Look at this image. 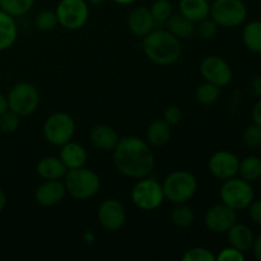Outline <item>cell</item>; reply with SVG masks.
<instances>
[{
	"mask_svg": "<svg viewBox=\"0 0 261 261\" xmlns=\"http://www.w3.org/2000/svg\"><path fill=\"white\" fill-rule=\"evenodd\" d=\"M112 152L115 167L126 177H147L154 170V154L149 144L139 137L127 135L120 138Z\"/></svg>",
	"mask_w": 261,
	"mask_h": 261,
	"instance_id": "1",
	"label": "cell"
},
{
	"mask_svg": "<svg viewBox=\"0 0 261 261\" xmlns=\"http://www.w3.org/2000/svg\"><path fill=\"white\" fill-rule=\"evenodd\" d=\"M143 51L148 60L157 65H171L182 53L181 40L168 30H153L143 37Z\"/></svg>",
	"mask_w": 261,
	"mask_h": 261,
	"instance_id": "2",
	"label": "cell"
},
{
	"mask_svg": "<svg viewBox=\"0 0 261 261\" xmlns=\"http://www.w3.org/2000/svg\"><path fill=\"white\" fill-rule=\"evenodd\" d=\"M66 193L78 200H87L96 195L101 188V180L94 171L81 167L66 171L64 176Z\"/></svg>",
	"mask_w": 261,
	"mask_h": 261,
	"instance_id": "3",
	"label": "cell"
},
{
	"mask_svg": "<svg viewBox=\"0 0 261 261\" xmlns=\"http://www.w3.org/2000/svg\"><path fill=\"white\" fill-rule=\"evenodd\" d=\"M162 189L165 199L170 200L171 203H188L198 190V181L189 171H173L163 180Z\"/></svg>",
	"mask_w": 261,
	"mask_h": 261,
	"instance_id": "4",
	"label": "cell"
},
{
	"mask_svg": "<svg viewBox=\"0 0 261 261\" xmlns=\"http://www.w3.org/2000/svg\"><path fill=\"white\" fill-rule=\"evenodd\" d=\"M130 196L134 205L144 212L155 211L165 200L162 185L154 178H148V176L139 178L133 188Z\"/></svg>",
	"mask_w": 261,
	"mask_h": 261,
	"instance_id": "5",
	"label": "cell"
},
{
	"mask_svg": "<svg viewBox=\"0 0 261 261\" xmlns=\"http://www.w3.org/2000/svg\"><path fill=\"white\" fill-rule=\"evenodd\" d=\"M7 98L9 110L20 117L28 116L32 115L40 105V92L33 84L20 82L10 88Z\"/></svg>",
	"mask_w": 261,
	"mask_h": 261,
	"instance_id": "6",
	"label": "cell"
},
{
	"mask_svg": "<svg viewBox=\"0 0 261 261\" xmlns=\"http://www.w3.org/2000/svg\"><path fill=\"white\" fill-rule=\"evenodd\" d=\"M42 132L46 142L55 147H61L73 139L75 122L66 112H54L46 119Z\"/></svg>",
	"mask_w": 261,
	"mask_h": 261,
	"instance_id": "7",
	"label": "cell"
},
{
	"mask_svg": "<svg viewBox=\"0 0 261 261\" xmlns=\"http://www.w3.org/2000/svg\"><path fill=\"white\" fill-rule=\"evenodd\" d=\"M219 196L223 204L231 206L234 211H241L247 208L254 200V189L249 181L232 177L224 180Z\"/></svg>",
	"mask_w": 261,
	"mask_h": 261,
	"instance_id": "8",
	"label": "cell"
},
{
	"mask_svg": "<svg viewBox=\"0 0 261 261\" xmlns=\"http://www.w3.org/2000/svg\"><path fill=\"white\" fill-rule=\"evenodd\" d=\"M55 13L61 27L76 31L88 22L89 7L86 0H60Z\"/></svg>",
	"mask_w": 261,
	"mask_h": 261,
	"instance_id": "9",
	"label": "cell"
},
{
	"mask_svg": "<svg viewBox=\"0 0 261 261\" xmlns=\"http://www.w3.org/2000/svg\"><path fill=\"white\" fill-rule=\"evenodd\" d=\"M247 9L242 0H214L211 17L222 27H237L246 19Z\"/></svg>",
	"mask_w": 261,
	"mask_h": 261,
	"instance_id": "10",
	"label": "cell"
},
{
	"mask_svg": "<svg viewBox=\"0 0 261 261\" xmlns=\"http://www.w3.org/2000/svg\"><path fill=\"white\" fill-rule=\"evenodd\" d=\"M98 223L109 232L119 231L126 222V212L124 205L116 199H106L98 206Z\"/></svg>",
	"mask_w": 261,
	"mask_h": 261,
	"instance_id": "11",
	"label": "cell"
},
{
	"mask_svg": "<svg viewBox=\"0 0 261 261\" xmlns=\"http://www.w3.org/2000/svg\"><path fill=\"white\" fill-rule=\"evenodd\" d=\"M204 223L213 233H226L234 223H237L236 211L223 203L217 204L206 211Z\"/></svg>",
	"mask_w": 261,
	"mask_h": 261,
	"instance_id": "12",
	"label": "cell"
},
{
	"mask_svg": "<svg viewBox=\"0 0 261 261\" xmlns=\"http://www.w3.org/2000/svg\"><path fill=\"white\" fill-rule=\"evenodd\" d=\"M200 73L205 82L224 87L232 81V69L219 56H206L200 64Z\"/></svg>",
	"mask_w": 261,
	"mask_h": 261,
	"instance_id": "13",
	"label": "cell"
},
{
	"mask_svg": "<svg viewBox=\"0 0 261 261\" xmlns=\"http://www.w3.org/2000/svg\"><path fill=\"white\" fill-rule=\"evenodd\" d=\"M240 161L236 154L228 150L216 152L208 161V168L214 177L228 180L239 173Z\"/></svg>",
	"mask_w": 261,
	"mask_h": 261,
	"instance_id": "14",
	"label": "cell"
},
{
	"mask_svg": "<svg viewBox=\"0 0 261 261\" xmlns=\"http://www.w3.org/2000/svg\"><path fill=\"white\" fill-rule=\"evenodd\" d=\"M66 195L64 182L59 180H46L35 191L36 203L41 206H54L60 203Z\"/></svg>",
	"mask_w": 261,
	"mask_h": 261,
	"instance_id": "15",
	"label": "cell"
},
{
	"mask_svg": "<svg viewBox=\"0 0 261 261\" xmlns=\"http://www.w3.org/2000/svg\"><path fill=\"white\" fill-rule=\"evenodd\" d=\"M154 24L155 20L153 19L149 8L147 7L134 8L127 17V27L137 37H144L150 31L154 30Z\"/></svg>",
	"mask_w": 261,
	"mask_h": 261,
	"instance_id": "16",
	"label": "cell"
},
{
	"mask_svg": "<svg viewBox=\"0 0 261 261\" xmlns=\"http://www.w3.org/2000/svg\"><path fill=\"white\" fill-rule=\"evenodd\" d=\"M89 139L97 149L110 152V150L115 149V147L119 143L120 137L114 127L99 124L92 127L91 132H89Z\"/></svg>",
	"mask_w": 261,
	"mask_h": 261,
	"instance_id": "17",
	"label": "cell"
},
{
	"mask_svg": "<svg viewBox=\"0 0 261 261\" xmlns=\"http://www.w3.org/2000/svg\"><path fill=\"white\" fill-rule=\"evenodd\" d=\"M59 158L63 161L68 170H74V168L84 167L88 154H87V150L84 149L83 145L70 140V142L61 145Z\"/></svg>",
	"mask_w": 261,
	"mask_h": 261,
	"instance_id": "18",
	"label": "cell"
},
{
	"mask_svg": "<svg viewBox=\"0 0 261 261\" xmlns=\"http://www.w3.org/2000/svg\"><path fill=\"white\" fill-rule=\"evenodd\" d=\"M36 171L43 180H60L65 176L68 168L59 157L47 155L38 161Z\"/></svg>",
	"mask_w": 261,
	"mask_h": 261,
	"instance_id": "19",
	"label": "cell"
},
{
	"mask_svg": "<svg viewBox=\"0 0 261 261\" xmlns=\"http://www.w3.org/2000/svg\"><path fill=\"white\" fill-rule=\"evenodd\" d=\"M226 233L228 237L229 246L234 247L242 252L252 249V244H254L255 240L254 234H252L251 229L245 224L234 223Z\"/></svg>",
	"mask_w": 261,
	"mask_h": 261,
	"instance_id": "20",
	"label": "cell"
},
{
	"mask_svg": "<svg viewBox=\"0 0 261 261\" xmlns=\"http://www.w3.org/2000/svg\"><path fill=\"white\" fill-rule=\"evenodd\" d=\"M178 10L194 23H198L211 15V4L209 0H180Z\"/></svg>",
	"mask_w": 261,
	"mask_h": 261,
	"instance_id": "21",
	"label": "cell"
},
{
	"mask_svg": "<svg viewBox=\"0 0 261 261\" xmlns=\"http://www.w3.org/2000/svg\"><path fill=\"white\" fill-rule=\"evenodd\" d=\"M18 36L14 17L0 9V51L12 47Z\"/></svg>",
	"mask_w": 261,
	"mask_h": 261,
	"instance_id": "22",
	"label": "cell"
},
{
	"mask_svg": "<svg viewBox=\"0 0 261 261\" xmlns=\"http://www.w3.org/2000/svg\"><path fill=\"white\" fill-rule=\"evenodd\" d=\"M166 24H167V30L173 36H176L178 40H185V38L191 37L195 33V23L181 13L171 15Z\"/></svg>",
	"mask_w": 261,
	"mask_h": 261,
	"instance_id": "23",
	"label": "cell"
},
{
	"mask_svg": "<svg viewBox=\"0 0 261 261\" xmlns=\"http://www.w3.org/2000/svg\"><path fill=\"white\" fill-rule=\"evenodd\" d=\"M171 139V125L165 120H155L148 126L147 140L152 145L160 147L166 144Z\"/></svg>",
	"mask_w": 261,
	"mask_h": 261,
	"instance_id": "24",
	"label": "cell"
},
{
	"mask_svg": "<svg viewBox=\"0 0 261 261\" xmlns=\"http://www.w3.org/2000/svg\"><path fill=\"white\" fill-rule=\"evenodd\" d=\"M245 46L252 53H261V22L254 20L245 25L242 31Z\"/></svg>",
	"mask_w": 261,
	"mask_h": 261,
	"instance_id": "25",
	"label": "cell"
},
{
	"mask_svg": "<svg viewBox=\"0 0 261 261\" xmlns=\"http://www.w3.org/2000/svg\"><path fill=\"white\" fill-rule=\"evenodd\" d=\"M239 173L241 178L252 182L261 177V160L256 155L244 158L239 165Z\"/></svg>",
	"mask_w": 261,
	"mask_h": 261,
	"instance_id": "26",
	"label": "cell"
},
{
	"mask_svg": "<svg viewBox=\"0 0 261 261\" xmlns=\"http://www.w3.org/2000/svg\"><path fill=\"white\" fill-rule=\"evenodd\" d=\"M219 96H221V87L216 86L213 83H209V82L200 84L195 92L196 101L200 105H204V106L216 103L218 101Z\"/></svg>",
	"mask_w": 261,
	"mask_h": 261,
	"instance_id": "27",
	"label": "cell"
},
{
	"mask_svg": "<svg viewBox=\"0 0 261 261\" xmlns=\"http://www.w3.org/2000/svg\"><path fill=\"white\" fill-rule=\"evenodd\" d=\"M171 221L178 228H188L194 222V212L185 203L176 204L171 212Z\"/></svg>",
	"mask_w": 261,
	"mask_h": 261,
	"instance_id": "28",
	"label": "cell"
},
{
	"mask_svg": "<svg viewBox=\"0 0 261 261\" xmlns=\"http://www.w3.org/2000/svg\"><path fill=\"white\" fill-rule=\"evenodd\" d=\"M35 0H0V9L12 17H20L32 9Z\"/></svg>",
	"mask_w": 261,
	"mask_h": 261,
	"instance_id": "29",
	"label": "cell"
},
{
	"mask_svg": "<svg viewBox=\"0 0 261 261\" xmlns=\"http://www.w3.org/2000/svg\"><path fill=\"white\" fill-rule=\"evenodd\" d=\"M149 10L155 23H166L173 14V7L170 0H154Z\"/></svg>",
	"mask_w": 261,
	"mask_h": 261,
	"instance_id": "30",
	"label": "cell"
},
{
	"mask_svg": "<svg viewBox=\"0 0 261 261\" xmlns=\"http://www.w3.org/2000/svg\"><path fill=\"white\" fill-rule=\"evenodd\" d=\"M58 24V17H56V13L53 12V10H41L35 17V25L40 31H43V32L53 31Z\"/></svg>",
	"mask_w": 261,
	"mask_h": 261,
	"instance_id": "31",
	"label": "cell"
},
{
	"mask_svg": "<svg viewBox=\"0 0 261 261\" xmlns=\"http://www.w3.org/2000/svg\"><path fill=\"white\" fill-rule=\"evenodd\" d=\"M20 125V116L13 112L12 110H8L4 114L0 115V132L4 134H12L17 132Z\"/></svg>",
	"mask_w": 261,
	"mask_h": 261,
	"instance_id": "32",
	"label": "cell"
},
{
	"mask_svg": "<svg viewBox=\"0 0 261 261\" xmlns=\"http://www.w3.org/2000/svg\"><path fill=\"white\" fill-rule=\"evenodd\" d=\"M198 23L199 24L195 27V32L198 33L199 37H201L203 40H212L216 37L217 32H218V24L213 19L205 18Z\"/></svg>",
	"mask_w": 261,
	"mask_h": 261,
	"instance_id": "33",
	"label": "cell"
},
{
	"mask_svg": "<svg viewBox=\"0 0 261 261\" xmlns=\"http://www.w3.org/2000/svg\"><path fill=\"white\" fill-rule=\"evenodd\" d=\"M184 261H216V256L205 247H193L182 255Z\"/></svg>",
	"mask_w": 261,
	"mask_h": 261,
	"instance_id": "34",
	"label": "cell"
},
{
	"mask_svg": "<svg viewBox=\"0 0 261 261\" xmlns=\"http://www.w3.org/2000/svg\"><path fill=\"white\" fill-rule=\"evenodd\" d=\"M244 143L249 148H257L261 145V126L254 124L247 127L242 135Z\"/></svg>",
	"mask_w": 261,
	"mask_h": 261,
	"instance_id": "35",
	"label": "cell"
},
{
	"mask_svg": "<svg viewBox=\"0 0 261 261\" xmlns=\"http://www.w3.org/2000/svg\"><path fill=\"white\" fill-rule=\"evenodd\" d=\"M216 260L218 261H244L245 256L244 252L240 251V250L234 249V247L229 246L227 249H223L218 254V256H216Z\"/></svg>",
	"mask_w": 261,
	"mask_h": 261,
	"instance_id": "36",
	"label": "cell"
},
{
	"mask_svg": "<svg viewBox=\"0 0 261 261\" xmlns=\"http://www.w3.org/2000/svg\"><path fill=\"white\" fill-rule=\"evenodd\" d=\"M181 119H182V111L178 106H168L163 114V120L171 126L177 125L181 121Z\"/></svg>",
	"mask_w": 261,
	"mask_h": 261,
	"instance_id": "37",
	"label": "cell"
},
{
	"mask_svg": "<svg viewBox=\"0 0 261 261\" xmlns=\"http://www.w3.org/2000/svg\"><path fill=\"white\" fill-rule=\"evenodd\" d=\"M250 218L255 222V223L261 224V200H256L254 203L250 204Z\"/></svg>",
	"mask_w": 261,
	"mask_h": 261,
	"instance_id": "38",
	"label": "cell"
},
{
	"mask_svg": "<svg viewBox=\"0 0 261 261\" xmlns=\"http://www.w3.org/2000/svg\"><path fill=\"white\" fill-rule=\"evenodd\" d=\"M252 120H254V124L261 126V99L252 109Z\"/></svg>",
	"mask_w": 261,
	"mask_h": 261,
	"instance_id": "39",
	"label": "cell"
},
{
	"mask_svg": "<svg viewBox=\"0 0 261 261\" xmlns=\"http://www.w3.org/2000/svg\"><path fill=\"white\" fill-rule=\"evenodd\" d=\"M252 251H254L255 257L261 261V234H259V236L254 240V244H252Z\"/></svg>",
	"mask_w": 261,
	"mask_h": 261,
	"instance_id": "40",
	"label": "cell"
},
{
	"mask_svg": "<svg viewBox=\"0 0 261 261\" xmlns=\"http://www.w3.org/2000/svg\"><path fill=\"white\" fill-rule=\"evenodd\" d=\"M9 110V105H8V98L4 94L0 93V115L4 114L5 111Z\"/></svg>",
	"mask_w": 261,
	"mask_h": 261,
	"instance_id": "41",
	"label": "cell"
},
{
	"mask_svg": "<svg viewBox=\"0 0 261 261\" xmlns=\"http://www.w3.org/2000/svg\"><path fill=\"white\" fill-rule=\"evenodd\" d=\"M5 204H7V196L3 193V190H0V213H2L3 209L5 208Z\"/></svg>",
	"mask_w": 261,
	"mask_h": 261,
	"instance_id": "42",
	"label": "cell"
},
{
	"mask_svg": "<svg viewBox=\"0 0 261 261\" xmlns=\"http://www.w3.org/2000/svg\"><path fill=\"white\" fill-rule=\"evenodd\" d=\"M112 2L116 3V4H119V5H130V4H133L135 0H112Z\"/></svg>",
	"mask_w": 261,
	"mask_h": 261,
	"instance_id": "43",
	"label": "cell"
},
{
	"mask_svg": "<svg viewBox=\"0 0 261 261\" xmlns=\"http://www.w3.org/2000/svg\"><path fill=\"white\" fill-rule=\"evenodd\" d=\"M87 3H89V4H93V5H99L102 4V3L105 2V0H86Z\"/></svg>",
	"mask_w": 261,
	"mask_h": 261,
	"instance_id": "44",
	"label": "cell"
}]
</instances>
